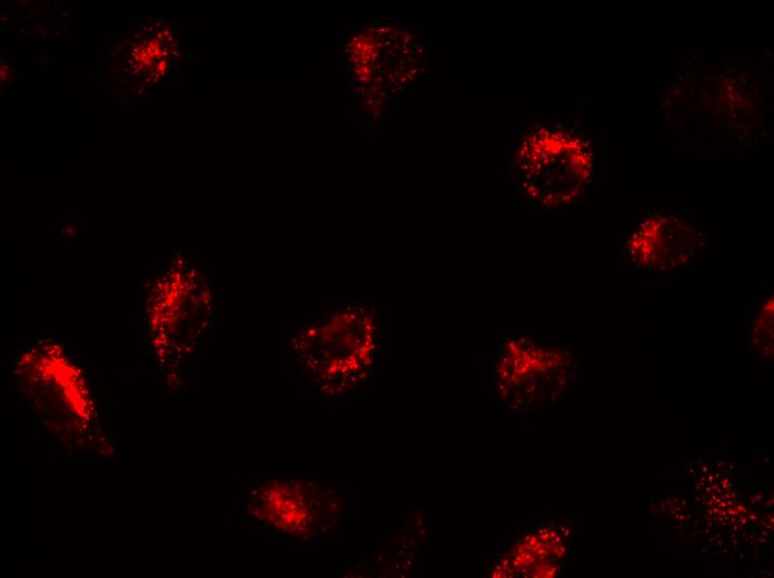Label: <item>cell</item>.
I'll use <instances>...</instances> for the list:
<instances>
[{"instance_id": "3", "label": "cell", "mask_w": 774, "mask_h": 578, "mask_svg": "<svg viewBox=\"0 0 774 578\" xmlns=\"http://www.w3.org/2000/svg\"><path fill=\"white\" fill-rule=\"evenodd\" d=\"M702 235L671 216H653L631 235L626 258L647 270H668L686 263L702 247Z\"/></svg>"}, {"instance_id": "2", "label": "cell", "mask_w": 774, "mask_h": 578, "mask_svg": "<svg viewBox=\"0 0 774 578\" xmlns=\"http://www.w3.org/2000/svg\"><path fill=\"white\" fill-rule=\"evenodd\" d=\"M251 506V512L265 525L298 537L326 530L334 514L327 489L304 480L261 484L252 494Z\"/></svg>"}, {"instance_id": "1", "label": "cell", "mask_w": 774, "mask_h": 578, "mask_svg": "<svg viewBox=\"0 0 774 578\" xmlns=\"http://www.w3.org/2000/svg\"><path fill=\"white\" fill-rule=\"evenodd\" d=\"M542 131L543 147L523 142L515 155L517 190L546 209L569 206L583 196L591 181L593 155L564 131Z\"/></svg>"}]
</instances>
